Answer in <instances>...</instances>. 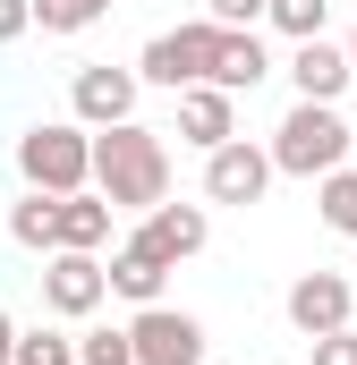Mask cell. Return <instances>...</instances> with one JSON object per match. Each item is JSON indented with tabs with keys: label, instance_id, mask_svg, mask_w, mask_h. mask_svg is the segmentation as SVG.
Returning <instances> with one entry per match:
<instances>
[{
	"label": "cell",
	"instance_id": "1",
	"mask_svg": "<svg viewBox=\"0 0 357 365\" xmlns=\"http://www.w3.org/2000/svg\"><path fill=\"white\" fill-rule=\"evenodd\" d=\"M94 195H111L119 212H154L171 204V145L145 119H119L94 136Z\"/></svg>",
	"mask_w": 357,
	"mask_h": 365
},
{
	"label": "cell",
	"instance_id": "2",
	"mask_svg": "<svg viewBox=\"0 0 357 365\" xmlns=\"http://www.w3.org/2000/svg\"><path fill=\"white\" fill-rule=\"evenodd\" d=\"M357 153V119H341V102H289V119L272 128V162L289 179H332Z\"/></svg>",
	"mask_w": 357,
	"mask_h": 365
},
{
	"label": "cell",
	"instance_id": "3",
	"mask_svg": "<svg viewBox=\"0 0 357 365\" xmlns=\"http://www.w3.org/2000/svg\"><path fill=\"white\" fill-rule=\"evenodd\" d=\"M17 179L43 195H86L94 187V128L86 119H34L17 136Z\"/></svg>",
	"mask_w": 357,
	"mask_h": 365
},
{
	"label": "cell",
	"instance_id": "4",
	"mask_svg": "<svg viewBox=\"0 0 357 365\" xmlns=\"http://www.w3.org/2000/svg\"><path fill=\"white\" fill-rule=\"evenodd\" d=\"M213 60H221V26L196 17V26H162V34L145 43L136 77L162 86V93H187V86H213Z\"/></svg>",
	"mask_w": 357,
	"mask_h": 365
},
{
	"label": "cell",
	"instance_id": "5",
	"mask_svg": "<svg viewBox=\"0 0 357 365\" xmlns=\"http://www.w3.org/2000/svg\"><path fill=\"white\" fill-rule=\"evenodd\" d=\"M204 238H213L204 204H154V212H136V230H128V247L154 255L162 272H178L187 255H204Z\"/></svg>",
	"mask_w": 357,
	"mask_h": 365
},
{
	"label": "cell",
	"instance_id": "6",
	"mask_svg": "<svg viewBox=\"0 0 357 365\" xmlns=\"http://www.w3.org/2000/svg\"><path fill=\"white\" fill-rule=\"evenodd\" d=\"M272 179H281L272 145L230 136V145H213V153H204V195H213V204H264V187H272Z\"/></svg>",
	"mask_w": 357,
	"mask_h": 365
},
{
	"label": "cell",
	"instance_id": "7",
	"mask_svg": "<svg viewBox=\"0 0 357 365\" xmlns=\"http://www.w3.org/2000/svg\"><path fill=\"white\" fill-rule=\"evenodd\" d=\"M102 297H111V264H102V255H77V247L43 255V306H51V314L86 323V314L102 306Z\"/></svg>",
	"mask_w": 357,
	"mask_h": 365
},
{
	"label": "cell",
	"instance_id": "8",
	"mask_svg": "<svg viewBox=\"0 0 357 365\" xmlns=\"http://www.w3.org/2000/svg\"><path fill=\"white\" fill-rule=\"evenodd\" d=\"M136 86H145L136 68H111V60H94V68H77V77H69V110H77L94 136H102V128L136 119Z\"/></svg>",
	"mask_w": 357,
	"mask_h": 365
},
{
	"label": "cell",
	"instance_id": "9",
	"mask_svg": "<svg viewBox=\"0 0 357 365\" xmlns=\"http://www.w3.org/2000/svg\"><path fill=\"white\" fill-rule=\"evenodd\" d=\"M136 365H204V323L187 306H136Z\"/></svg>",
	"mask_w": 357,
	"mask_h": 365
},
{
	"label": "cell",
	"instance_id": "10",
	"mask_svg": "<svg viewBox=\"0 0 357 365\" xmlns=\"http://www.w3.org/2000/svg\"><path fill=\"white\" fill-rule=\"evenodd\" d=\"M349 306H357V289L341 272H298V280H289V323H298L306 340L349 331Z\"/></svg>",
	"mask_w": 357,
	"mask_h": 365
},
{
	"label": "cell",
	"instance_id": "11",
	"mask_svg": "<svg viewBox=\"0 0 357 365\" xmlns=\"http://www.w3.org/2000/svg\"><path fill=\"white\" fill-rule=\"evenodd\" d=\"M349 77H357V60H349V43H298L289 51V86H298V102H341L349 93Z\"/></svg>",
	"mask_w": 357,
	"mask_h": 365
},
{
	"label": "cell",
	"instance_id": "12",
	"mask_svg": "<svg viewBox=\"0 0 357 365\" xmlns=\"http://www.w3.org/2000/svg\"><path fill=\"white\" fill-rule=\"evenodd\" d=\"M178 136H187L196 153L230 145V136H238V93H221V86H187V93H178Z\"/></svg>",
	"mask_w": 357,
	"mask_h": 365
},
{
	"label": "cell",
	"instance_id": "13",
	"mask_svg": "<svg viewBox=\"0 0 357 365\" xmlns=\"http://www.w3.org/2000/svg\"><path fill=\"white\" fill-rule=\"evenodd\" d=\"M264 77H272L264 34H256V26H221V60H213V86H221V93H256Z\"/></svg>",
	"mask_w": 357,
	"mask_h": 365
},
{
	"label": "cell",
	"instance_id": "14",
	"mask_svg": "<svg viewBox=\"0 0 357 365\" xmlns=\"http://www.w3.org/2000/svg\"><path fill=\"white\" fill-rule=\"evenodd\" d=\"M111 212H119V204H111V195H60V247H77V255H102V247H111ZM60 247H51V255H60Z\"/></svg>",
	"mask_w": 357,
	"mask_h": 365
},
{
	"label": "cell",
	"instance_id": "15",
	"mask_svg": "<svg viewBox=\"0 0 357 365\" xmlns=\"http://www.w3.org/2000/svg\"><path fill=\"white\" fill-rule=\"evenodd\" d=\"M9 238L34 247V255H51V247H60V195L26 187V204H9Z\"/></svg>",
	"mask_w": 357,
	"mask_h": 365
},
{
	"label": "cell",
	"instance_id": "16",
	"mask_svg": "<svg viewBox=\"0 0 357 365\" xmlns=\"http://www.w3.org/2000/svg\"><path fill=\"white\" fill-rule=\"evenodd\" d=\"M162 264H154V255H136V247H119V255H111V297H128V306H162Z\"/></svg>",
	"mask_w": 357,
	"mask_h": 365
},
{
	"label": "cell",
	"instance_id": "17",
	"mask_svg": "<svg viewBox=\"0 0 357 365\" xmlns=\"http://www.w3.org/2000/svg\"><path fill=\"white\" fill-rule=\"evenodd\" d=\"M315 204H323V230L357 238V162H341L332 179H315Z\"/></svg>",
	"mask_w": 357,
	"mask_h": 365
},
{
	"label": "cell",
	"instance_id": "18",
	"mask_svg": "<svg viewBox=\"0 0 357 365\" xmlns=\"http://www.w3.org/2000/svg\"><path fill=\"white\" fill-rule=\"evenodd\" d=\"M264 26H281L289 43H315V34L332 26V0H272V9H264Z\"/></svg>",
	"mask_w": 357,
	"mask_h": 365
},
{
	"label": "cell",
	"instance_id": "19",
	"mask_svg": "<svg viewBox=\"0 0 357 365\" xmlns=\"http://www.w3.org/2000/svg\"><path fill=\"white\" fill-rule=\"evenodd\" d=\"M102 17H111V0H34V26L43 34H86Z\"/></svg>",
	"mask_w": 357,
	"mask_h": 365
},
{
	"label": "cell",
	"instance_id": "20",
	"mask_svg": "<svg viewBox=\"0 0 357 365\" xmlns=\"http://www.w3.org/2000/svg\"><path fill=\"white\" fill-rule=\"evenodd\" d=\"M77 365H136V331L128 323H94L77 340Z\"/></svg>",
	"mask_w": 357,
	"mask_h": 365
},
{
	"label": "cell",
	"instance_id": "21",
	"mask_svg": "<svg viewBox=\"0 0 357 365\" xmlns=\"http://www.w3.org/2000/svg\"><path fill=\"white\" fill-rule=\"evenodd\" d=\"M17 365H77L69 331H17Z\"/></svg>",
	"mask_w": 357,
	"mask_h": 365
},
{
	"label": "cell",
	"instance_id": "22",
	"mask_svg": "<svg viewBox=\"0 0 357 365\" xmlns=\"http://www.w3.org/2000/svg\"><path fill=\"white\" fill-rule=\"evenodd\" d=\"M264 9H272V0H204L213 26H264Z\"/></svg>",
	"mask_w": 357,
	"mask_h": 365
},
{
	"label": "cell",
	"instance_id": "23",
	"mask_svg": "<svg viewBox=\"0 0 357 365\" xmlns=\"http://www.w3.org/2000/svg\"><path fill=\"white\" fill-rule=\"evenodd\" d=\"M315 365H357V323L349 331H323V340H315Z\"/></svg>",
	"mask_w": 357,
	"mask_h": 365
},
{
	"label": "cell",
	"instance_id": "24",
	"mask_svg": "<svg viewBox=\"0 0 357 365\" xmlns=\"http://www.w3.org/2000/svg\"><path fill=\"white\" fill-rule=\"evenodd\" d=\"M26 26H34V0H0V43H17Z\"/></svg>",
	"mask_w": 357,
	"mask_h": 365
},
{
	"label": "cell",
	"instance_id": "25",
	"mask_svg": "<svg viewBox=\"0 0 357 365\" xmlns=\"http://www.w3.org/2000/svg\"><path fill=\"white\" fill-rule=\"evenodd\" d=\"M0 365H17V323H9V306H0Z\"/></svg>",
	"mask_w": 357,
	"mask_h": 365
},
{
	"label": "cell",
	"instance_id": "26",
	"mask_svg": "<svg viewBox=\"0 0 357 365\" xmlns=\"http://www.w3.org/2000/svg\"><path fill=\"white\" fill-rule=\"evenodd\" d=\"M349 60H357V26H349Z\"/></svg>",
	"mask_w": 357,
	"mask_h": 365
},
{
	"label": "cell",
	"instance_id": "27",
	"mask_svg": "<svg viewBox=\"0 0 357 365\" xmlns=\"http://www.w3.org/2000/svg\"><path fill=\"white\" fill-rule=\"evenodd\" d=\"M349 162H357V153H349Z\"/></svg>",
	"mask_w": 357,
	"mask_h": 365
}]
</instances>
